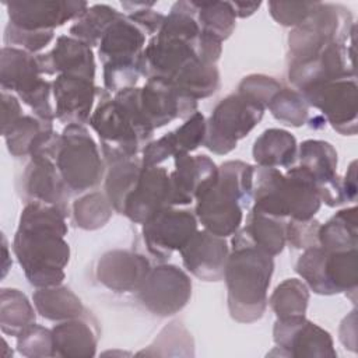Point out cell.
I'll return each mask as SVG.
<instances>
[{
  "label": "cell",
  "instance_id": "6da1fadb",
  "mask_svg": "<svg viewBox=\"0 0 358 358\" xmlns=\"http://www.w3.org/2000/svg\"><path fill=\"white\" fill-rule=\"evenodd\" d=\"M67 215L55 206L25 203L13 239V252L28 282L35 288L60 285L70 262Z\"/></svg>",
  "mask_w": 358,
  "mask_h": 358
},
{
  "label": "cell",
  "instance_id": "7a4b0ae2",
  "mask_svg": "<svg viewBox=\"0 0 358 358\" xmlns=\"http://www.w3.org/2000/svg\"><path fill=\"white\" fill-rule=\"evenodd\" d=\"M88 124L99 138L106 166L136 158L154 133L141 112L138 87L122 90L113 96L105 88H99Z\"/></svg>",
  "mask_w": 358,
  "mask_h": 358
},
{
  "label": "cell",
  "instance_id": "3957f363",
  "mask_svg": "<svg viewBox=\"0 0 358 358\" xmlns=\"http://www.w3.org/2000/svg\"><path fill=\"white\" fill-rule=\"evenodd\" d=\"M256 166L239 161H225L218 166L214 183L196 197L194 214L203 229L227 238L243 222V211L253 201Z\"/></svg>",
  "mask_w": 358,
  "mask_h": 358
},
{
  "label": "cell",
  "instance_id": "277c9868",
  "mask_svg": "<svg viewBox=\"0 0 358 358\" xmlns=\"http://www.w3.org/2000/svg\"><path fill=\"white\" fill-rule=\"evenodd\" d=\"M273 273L271 256L253 248L231 249L224 281L228 312L235 322L249 324L263 317Z\"/></svg>",
  "mask_w": 358,
  "mask_h": 358
},
{
  "label": "cell",
  "instance_id": "5b68a950",
  "mask_svg": "<svg viewBox=\"0 0 358 358\" xmlns=\"http://www.w3.org/2000/svg\"><path fill=\"white\" fill-rule=\"evenodd\" d=\"M147 35L127 15L117 18L105 32L98 56L103 66V85L109 94L136 87L143 73Z\"/></svg>",
  "mask_w": 358,
  "mask_h": 358
},
{
  "label": "cell",
  "instance_id": "8992f818",
  "mask_svg": "<svg viewBox=\"0 0 358 358\" xmlns=\"http://www.w3.org/2000/svg\"><path fill=\"white\" fill-rule=\"evenodd\" d=\"M53 161L71 194L94 190L106 173L98 144L83 124L64 126Z\"/></svg>",
  "mask_w": 358,
  "mask_h": 358
},
{
  "label": "cell",
  "instance_id": "52a82bcc",
  "mask_svg": "<svg viewBox=\"0 0 358 358\" xmlns=\"http://www.w3.org/2000/svg\"><path fill=\"white\" fill-rule=\"evenodd\" d=\"M0 85L1 91L15 94L31 108L34 116L53 123L55 108L52 106V83L45 80L36 55L18 48L3 46L0 53Z\"/></svg>",
  "mask_w": 358,
  "mask_h": 358
},
{
  "label": "cell",
  "instance_id": "ba28073f",
  "mask_svg": "<svg viewBox=\"0 0 358 358\" xmlns=\"http://www.w3.org/2000/svg\"><path fill=\"white\" fill-rule=\"evenodd\" d=\"M295 271L317 295L357 294L358 250L329 252L316 245L298 257Z\"/></svg>",
  "mask_w": 358,
  "mask_h": 358
},
{
  "label": "cell",
  "instance_id": "9c48e42d",
  "mask_svg": "<svg viewBox=\"0 0 358 358\" xmlns=\"http://www.w3.org/2000/svg\"><path fill=\"white\" fill-rule=\"evenodd\" d=\"M266 106L250 96L235 92L221 99L206 120L204 147L213 154L225 155L234 151L263 119Z\"/></svg>",
  "mask_w": 358,
  "mask_h": 358
},
{
  "label": "cell",
  "instance_id": "30bf717a",
  "mask_svg": "<svg viewBox=\"0 0 358 358\" xmlns=\"http://www.w3.org/2000/svg\"><path fill=\"white\" fill-rule=\"evenodd\" d=\"M306 103L341 136H355L358 129L357 74L312 85L301 92Z\"/></svg>",
  "mask_w": 358,
  "mask_h": 358
},
{
  "label": "cell",
  "instance_id": "8fae6325",
  "mask_svg": "<svg viewBox=\"0 0 358 358\" xmlns=\"http://www.w3.org/2000/svg\"><path fill=\"white\" fill-rule=\"evenodd\" d=\"M192 296V280L175 264L161 263L151 267L137 289V299L152 315L168 317L180 312Z\"/></svg>",
  "mask_w": 358,
  "mask_h": 358
},
{
  "label": "cell",
  "instance_id": "7c38bea8",
  "mask_svg": "<svg viewBox=\"0 0 358 358\" xmlns=\"http://www.w3.org/2000/svg\"><path fill=\"white\" fill-rule=\"evenodd\" d=\"M275 348L268 355L295 358H336L333 338L327 330L306 319L294 316L277 319L273 327Z\"/></svg>",
  "mask_w": 358,
  "mask_h": 358
},
{
  "label": "cell",
  "instance_id": "4fadbf2b",
  "mask_svg": "<svg viewBox=\"0 0 358 358\" xmlns=\"http://www.w3.org/2000/svg\"><path fill=\"white\" fill-rule=\"evenodd\" d=\"M141 225L147 250L159 262L179 252L199 229L194 211L175 206L162 208Z\"/></svg>",
  "mask_w": 358,
  "mask_h": 358
},
{
  "label": "cell",
  "instance_id": "5bb4252c",
  "mask_svg": "<svg viewBox=\"0 0 358 358\" xmlns=\"http://www.w3.org/2000/svg\"><path fill=\"white\" fill-rule=\"evenodd\" d=\"M351 74H355L354 39L348 43H330L306 59L288 62L287 71L288 81L299 92L312 85Z\"/></svg>",
  "mask_w": 358,
  "mask_h": 358
},
{
  "label": "cell",
  "instance_id": "9a60e30c",
  "mask_svg": "<svg viewBox=\"0 0 358 358\" xmlns=\"http://www.w3.org/2000/svg\"><path fill=\"white\" fill-rule=\"evenodd\" d=\"M8 24L32 32L55 31L67 21H76L90 7L87 1H4Z\"/></svg>",
  "mask_w": 358,
  "mask_h": 358
},
{
  "label": "cell",
  "instance_id": "2e32d148",
  "mask_svg": "<svg viewBox=\"0 0 358 358\" xmlns=\"http://www.w3.org/2000/svg\"><path fill=\"white\" fill-rule=\"evenodd\" d=\"M299 165L313 178L322 203L337 207L345 203L341 178L337 173L338 155L336 148L324 140H305L298 145Z\"/></svg>",
  "mask_w": 358,
  "mask_h": 358
},
{
  "label": "cell",
  "instance_id": "e0dca14e",
  "mask_svg": "<svg viewBox=\"0 0 358 358\" xmlns=\"http://www.w3.org/2000/svg\"><path fill=\"white\" fill-rule=\"evenodd\" d=\"M20 196L25 203L39 201L55 206L67 217L70 214L69 199L71 193L64 185L57 166L52 158L34 157L29 158L18 185Z\"/></svg>",
  "mask_w": 358,
  "mask_h": 358
},
{
  "label": "cell",
  "instance_id": "ac0fdd59",
  "mask_svg": "<svg viewBox=\"0 0 358 358\" xmlns=\"http://www.w3.org/2000/svg\"><path fill=\"white\" fill-rule=\"evenodd\" d=\"M275 199L282 218L310 220L322 207L317 186L301 165H294L280 175L275 183Z\"/></svg>",
  "mask_w": 358,
  "mask_h": 358
},
{
  "label": "cell",
  "instance_id": "d6986e66",
  "mask_svg": "<svg viewBox=\"0 0 358 358\" xmlns=\"http://www.w3.org/2000/svg\"><path fill=\"white\" fill-rule=\"evenodd\" d=\"M140 108L155 130L175 119L186 120L197 112V101L185 96L168 81L161 78H147L140 88Z\"/></svg>",
  "mask_w": 358,
  "mask_h": 358
},
{
  "label": "cell",
  "instance_id": "ffe728a7",
  "mask_svg": "<svg viewBox=\"0 0 358 358\" xmlns=\"http://www.w3.org/2000/svg\"><path fill=\"white\" fill-rule=\"evenodd\" d=\"M172 206V189L166 168L143 166L138 180L127 196L123 215L134 224H144L151 215Z\"/></svg>",
  "mask_w": 358,
  "mask_h": 358
},
{
  "label": "cell",
  "instance_id": "44dd1931",
  "mask_svg": "<svg viewBox=\"0 0 358 358\" xmlns=\"http://www.w3.org/2000/svg\"><path fill=\"white\" fill-rule=\"evenodd\" d=\"M98 94L99 88L88 78L69 74L56 76L52 81L55 117L66 126H85L96 105Z\"/></svg>",
  "mask_w": 358,
  "mask_h": 358
},
{
  "label": "cell",
  "instance_id": "7402d4cb",
  "mask_svg": "<svg viewBox=\"0 0 358 358\" xmlns=\"http://www.w3.org/2000/svg\"><path fill=\"white\" fill-rule=\"evenodd\" d=\"M229 252L225 238L206 229H197L179 250L185 268L199 280L208 282L224 280Z\"/></svg>",
  "mask_w": 358,
  "mask_h": 358
},
{
  "label": "cell",
  "instance_id": "603a6c76",
  "mask_svg": "<svg viewBox=\"0 0 358 358\" xmlns=\"http://www.w3.org/2000/svg\"><path fill=\"white\" fill-rule=\"evenodd\" d=\"M150 270L151 263L144 255L129 249H112L99 257L95 274L110 291L137 292Z\"/></svg>",
  "mask_w": 358,
  "mask_h": 358
},
{
  "label": "cell",
  "instance_id": "cb8c5ba5",
  "mask_svg": "<svg viewBox=\"0 0 358 358\" xmlns=\"http://www.w3.org/2000/svg\"><path fill=\"white\" fill-rule=\"evenodd\" d=\"M175 169L169 173L172 206H189L206 190L218 175L215 162L204 154H182L173 157Z\"/></svg>",
  "mask_w": 358,
  "mask_h": 358
},
{
  "label": "cell",
  "instance_id": "d4e9b609",
  "mask_svg": "<svg viewBox=\"0 0 358 358\" xmlns=\"http://www.w3.org/2000/svg\"><path fill=\"white\" fill-rule=\"evenodd\" d=\"M42 76L69 74L95 80V57L92 48L70 35H60L48 53L36 55Z\"/></svg>",
  "mask_w": 358,
  "mask_h": 358
},
{
  "label": "cell",
  "instance_id": "484cf974",
  "mask_svg": "<svg viewBox=\"0 0 358 358\" xmlns=\"http://www.w3.org/2000/svg\"><path fill=\"white\" fill-rule=\"evenodd\" d=\"M285 218L271 217L250 208L245 225L232 235V249L253 248L274 257L285 248Z\"/></svg>",
  "mask_w": 358,
  "mask_h": 358
},
{
  "label": "cell",
  "instance_id": "4316f807",
  "mask_svg": "<svg viewBox=\"0 0 358 358\" xmlns=\"http://www.w3.org/2000/svg\"><path fill=\"white\" fill-rule=\"evenodd\" d=\"M52 336L53 357L90 358L96 354L99 329L90 312L76 319L59 322L52 327Z\"/></svg>",
  "mask_w": 358,
  "mask_h": 358
},
{
  "label": "cell",
  "instance_id": "83f0119b",
  "mask_svg": "<svg viewBox=\"0 0 358 358\" xmlns=\"http://www.w3.org/2000/svg\"><path fill=\"white\" fill-rule=\"evenodd\" d=\"M252 157L257 166L291 168L298 159V143L295 136L284 129L264 130L253 143Z\"/></svg>",
  "mask_w": 358,
  "mask_h": 358
},
{
  "label": "cell",
  "instance_id": "f1b7e54d",
  "mask_svg": "<svg viewBox=\"0 0 358 358\" xmlns=\"http://www.w3.org/2000/svg\"><path fill=\"white\" fill-rule=\"evenodd\" d=\"M180 94L194 101L214 95L221 84L217 64L194 57L166 80Z\"/></svg>",
  "mask_w": 358,
  "mask_h": 358
},
{
  "label": "cell",
  "instance_id": "f546056e",
  "mask_svg": "<svg viewBox=\"0 0 358 358\" xmlns=\"http://www.w3.org/2000/svg\"><path fill=\"white\" fill-rule=\"evenodd\" d=\"M32 302L41 317L57 323L80 317L87 312L81 299L62 284L36 288L32 294Z\"/></svg>",
  "mask_w": 358,
  "mask_h": 358
},
{
  "label": "cell",
  "instance_id": "4dcf8cb0",
  "mask_svg": "<svg viewBox=\"0 0 358 358\" xmlns=\"http://www.w3.org/2000/svg\"><path fill=\"white\" fill-rule=\"evenodd\" d=\"M357 207L351 206L338 210L324 224H320L317 232L319 246L329 252L354 250L358 246V220Z\"/></svg>",
  "mask_w": 358,
  "mask_h": 358
},
{
  "label": "cell",
  "instance_id": "1f68e13d",
  "mask_svg": "<svg viewBox=\"0 0 358 358\" xmlns=\"http://www.w3.org/2000/svg\"><path fill=\"white\" fill-rule=\"evenodd\" d=\"M50 131H53V123L43 122L34 115H22L1 134L13 157H31Z\"/></svg>",
  "mask_w": 358,
  "mask_h": 358
},
{
  "label": "cell",
  "instance_id": "d6a6232c",
  "mask_svg": "<svg viewBox=\"0 0 358 358\" xmlns=\"http://www.w3.org/2000/svg\"><path fill=\"white\" fill-rule=\"evenodd\" d=\"M141 169V159L137 157L108 165L103 178V192L115 213L123 215L126 199L134 189Z\"/></svg>",
  "mask_w": 358,
  "mask_h": 358
},
{
  "label": "cell",
  "instance_id": "836d02e7",
  "mask_svg": "<svg viewBox=\"0 0 358 358\" xmlns=\"http://www.w3.org/2000/svg\"><path fill=\"white\" fill-rule=\"evenodd\" d=\"M20 289H0V327L6 336L17 337L22 330L35 323L36 309Z\"/></svg>",
  "mask_w": 358,
  "mask_h": 358
},
{
  "label": "cell",
  "instance_id": "e575fe53",
  "mask_svg": "<svg viewBox=\"0 0 358 358\" xmlns=\"http://www.w3.org/2000/svg\"><path fill=\"white\" fill-rule=\"evenodd\" d=\"M122 15L123 13L109 4L90 6L87 11L70 27V36L83 41L91 48L98 46L108 28Z\"/></svg>",
  "mask_w": 358,
  "mask_h": 358
},
{
  "label": "cell",
  "instance_id": "d590c367",
  "mask_svg": "<svg viewBox=\"0 0 358 358\" xmlns=\"http://www.w3.org/2000/svg\"><path fill=\"white\" fill-rule=\"evenodd\" d=\"M136 355L141 357H193L194 341L190 331L179 320L168 323L154 341Z\"/></svg>",
  "mask_w": 358,
  "mask_h": 358
},
{
  "label": "cell",
  "instance_id": "8d00e7d4",
  "mask_svg": "<svg viewBox=\"0 0 358 358\" xmlns=\"http://www.w3.org/2000/svg\"><path fill=\"white\" fill-rule=\"evenodd\" d=\"M309 298V288L302 280L287 278L267 298V306L271 308L277 319L303 316L306 315Z\"/></svg>",
  "mask_w": 358,
  "mask_h": 358
},
{
  "label": "cell",
  "instance_id": "74e56055",
  "mask_svg": "<svg viewBox=\"0 0 358 358\" xmlns=\"http://www.w3.org/2000/svg\"><path fill=\"white\" fill-rule=\"evenodd\" d=\"M194 17L203 32L214 35L222 42L236 27V15L231 1H193Z\"/></svg>",
  "mask_w": 358,
  "mask_h": 358
},
{
  "label": "cell",
  "instance_id": "f35d334b",
  "mask_svg": "<svg viewBox=\"0 0 358 358\" xmlns=\"http://www.w3.org/2000/svg\"><path fill=\"white\" fill-rule=\"evenodd\" d=\"M113 211L105 192L99 190L83 193L71 204L74 224L84 231H95L105 227Z\"/></svg>",
  "mask_w": 358,
  "mask_h": 358
},
{
  "label": "cell",
  "instance_id": "ab89813d",
  "mask_svg": "<svg viewBox=\"0 0 358 358\" xmlns=\"http://www.w3.org/2000/svg\"><path fill=\"white\" fill-rule=\"evenodd\" d=\"M267 108L273 117L285 126L301 127L309 119V105L295 88L282 87L271 98Z\"/></svg>",
  "mask_w": 358,
  "mask_h": 358
},
{
  "label": "cell",
  "instance_id": "60d3db41",
  "mask_svg": "<svg viewBox=\"0 0 358 358\" xmlns=\"http://www.w3.org/2000/svg\"><path fill=\"white\" fill-rule=\"evenodd\" d=\"M17 351L27 358L53 357L52 329L32 323L17 336Z\"/></svg>",
  "mask_w": 358,
  "mask_h": 358
},
{
  "label": "cell",
  "instance_id": "b9f144b4",
  "mask_svg": "<svg viewBox=\"0 0 358 358\" xmlns=\"http://www.w3.org/2000/svg\"><path fill=\"white\" fill-rule=\"evenodd\" d=\"M206 120L207 119L204 117V115L197 110L190 117H187L179 127L172 130L176 145V155L190 154L204 144Z\"/></svg>",
  "mask_w": 358,
  "mask_h": 358
},
{
  "label": "cell",
  "instance_id": "7bdbcfd3",
  "mask_svg": "<svg viewBox=\"0 0 358 358\" xmlns=\"http://www.w3.org/2000/svg\"><path fill=\"white\" fill-rule=\"evenodd\" d=\"M317 1H268V13L273 20L282 25L295 28L305 22L313 13Z\"/></svg>",
  "mask_w": 358,
  "mask_h": 358
},
{
  "label": "cell",
  "instance_id": "ee69618b",
  "mask_svg": "<svg viewBox=\"0 0 358 358\" xmlns=\"http://www.w3.org/2000/svg\"><path fill=\"white\" fill-rule=\"evenodd\" d=\"M55 38V31H43V32H32L20 29L7 22L4 29V46L18 48L32 55L45 49Z\"/></svg>",
  "mask_w": 358,
  "mask_h": 358
},
{
  "label": "cell",
  "instance_id": "f6af8a7d",
  "mask_svg": "<svg viewBox=\"0 0 358 358\" xmlns=\"http://www.w3.org/2000/svg\"><path fill=\"white\" fill-rule=\"evenodd\" d=\"M282 88L281 83L266 74H249L243 77L238 85V92L250 96L266 106L271 98Z\"/></svg>",
  "mask_w": 358,
  "mask_h": 358
},
{
  "label": "cell",
  "instance_id": "bcb514c9",
  "mask_svg": "<svg viewBox=\"0 0 358 358\" xmlns=\"http://www.w3.org/2000/svg\"><path fill=\"white\" fill-rule=\"evenodd\" d=\"M320 222L315 218L310 220H292L289 218L285 224V239L294 249H308L319 245L317 232Z\"/></svg>",
  "mask_w": 358,
  "mask_h": 358
},
{
  "label": "cell",
  "instance_id": "7dc6e473",
  "mask_svg": "<svg viewBox=\"0 0 358 358\" xmlns=\"http://www.w3.org/2000/svg\"><path fill=\"white\" fill-rule=\"evenodd\" d=\"M176 155V145L172 131L165 133L154 141H148L141 148V165L143 166H157L161 165L171 157Z\"/></svg>",
  "mask_w": 358,
  "mask_h": 358
},
{
  "label": "cell",
  "instance_id": "c3c4849f",
  "mask_svg": "<svg viewBox=\"0 0 358 358\" xmlns=\"http://www.w3.org/2000/svg\"><path fill=\"white\" fill-rule=\"evenodd\" d=\"M127 18L134 22L147 36H154L162 27L165 14L152 10L151 7H144L131 11Z\"/></svg>",
  "mask_w": 358,
  "mask_h": 358
},
{
  "label": "cell",
  "instance_id": "681fc988",
  "mask_svg": "<svg viewBox=\"0 0 358 358\" xmlns=\"http://www.w3.org/2000/svg\"><path fill=\"white\" fill-rule=\"evenodd\" d=\"M1 131H4L22 116V108L18 96L11 92L1 91Z\"/></svg>",
  "mask_w": 358,
  "mask_h": 358
},
{
  "label": "cell",
  "instance_id": "f907efd6",
  "mask_svg": "<svg viewBox=\"0 0 358 358\" xmlns=\"http://www.w3.org/2000/svg\"><path fill=\"white\" fill-rule=\"evenodd\" d=\"M338 338L341 344L351 350L357 351V310L352 309L340 323Z\"/></svg>",
  "mask_w": 358,
  "mask_h": 358
},
{
  "label": "cell",
  "instance_id": "816d5d0a",
  "mask_svg": "<svg viewBox=\"0 0 358 358\" xmlns=\"http://www.w3.org/2000/svg\"><path fill=\"white\" fill-rule=\"evenodd\" d=\"M341 187L345 201L354 203L357 200V161L350 164L344 178H341Z\"/></svg>",
  "mask_w": 358,
  "mask_h": 358
},
{
  "label": "cell",
  "instance_id": "f5cc1de1",
  "mask_svg": "<svg viewBox=\"0 0 358 358\" xmlns=\"http://www.w3.org/2000/svg\"><path fill=\"white\" fill-rule=\"evenodd\" d=\"M234 10H235V15L236 18H248L250 15H253L262 6L260 1H255V3H249V1H231Z\"/></svg>",
  "mask_w": 358,
  "mask_h": 358
},
{
  "label": "cell",
  "instance_id": "db71d44e",
  "mask_svg": "<svg viewBox=\"0 0 358 358\" xmlns=\"http://www.w3.org/2000/svg\"><path fill=\"white\" fill-rule=\"evenodd\" d=\"M1 241H3V267H1V278H4L6 277V274L8 273V270H10V267H11V264H13V262H11V256H10V253H8V245H7V239H6V236L3 235L1 236Z\"/></svg>",
  "mask_w": 358,
  "mask_h": 358
}]
</instances>
